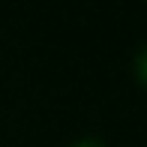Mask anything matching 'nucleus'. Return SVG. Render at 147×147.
<instances>
[{"mask_svg":"<svg viewBox=\"0 0 147 147\" xmlns=\"http://www.w3.org/2000/svg\"><path fill=\"white\" fill-rule=\"evenodd\" d=\"M132 72H135V78L147 87V42L138 48V54H135V60H132Z\"/></svg>","mask_w":147,"mask_h":147,"instance_id":"1","label":"nucleus"},{"mask_svg":"<svg viewBox=\"0 0 147 147\" xmlns=\"http://www.w3.org/2000/svg\"><path fill=\"white\" fill-rule=\"evenodd\" d=\"M69 147H105L102 138H93V135H84V138H75Z\"/></svg>","mask_w":147,"mask_h":147,"instance_id":"2","label":"nucleus"}]
</instances>
